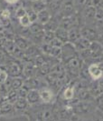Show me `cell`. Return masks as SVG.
<instances>
[{"label":"cell","mask_w":103,"mask_h":121,"mask_svg":"<svg viewBox=\"0 0 103 121\" xmlns=\"http://www.w3.org/2000/svg\"><path fill=\"white\" fill-rule=\"evenodd\" d=\"M23 67L15 62H10L6 66V72L8 77L11 78H19L23 76Z\"/></svg>","instance_id":"6da1fadb"},{"label":"cell","mask_w":103,"mask_h":121,"mask_svg":"<svg viewBox=\"0 0 103 121\" xmlns=\"http://www.w3.org/2000/svg\"><path fill=\"white\" fill-rule=\"evenodd\" d=\"M89 74L93 79H99L102 77L103 68L100 64H92L88 68Z\"/></svg>","instance_id":"7a4b0ae2"},{"label":"cell","mask_w":103,"mask_h":121,"mask_svg":"<svg viewBox=\"0 0 103 121\" xmlns=\"http://www.w3.org/2000/svg\"><path fill=\"white\" fill-rule=\"evenodd\" d=\"M26 100L31 106H34V105L39 103L41 101L39 90L38 89H31L28 91V94L26 96Z\"/></svg>","instance_id":"3957f363"},{"label":"cell","mask_w":103,"mask_h":121,"mask_svg":"<svg viewBox=\"0 0 103 121\" xmlns=\"http://www.w3.org/2000/svg\"><path fill=\"white\" fill-rule=\"evenodd\" d=\"M39 94H40V97H41V101L42 103L49 104L51 103L53 99V91L49 88H44L42 87L39 90Z\"/></svg>","instance_id":"277c9868"},{"label":"cell","mask_w":103,"mask_h":121,"mask_svg":"<svg viewBox=\"0 0 103 121\" xmlns=\"http://www.w3.org/2000/svg\"><path fill=\"white\" fill-rule=\"evenodd\" d=\"M14 41H15V46L19 48L20 49H22V50H26V49L28 48L29 47L32 46V43L27 39V38H25V37H23V36H15V39H14Z\"/></svg>","instance_id":"5b68a950"},{"label":"cell","mask_w":103,"mask_h":121,"mask_svg":"<svg viewBox=\"0 0 103 121\" xmlns=\"http://www.w3.org/2000/svg\"><path fill=\"white\" fill-rule=\"evenodd\" d=\"M15 112H24L25 110H27L29 108V103L27 102L26 98L23 97H18V99L13 104Z\"/></svg>","instance_id":"8992f818"},{"label":"cell","mask_w":103,"mask_h":121,"mask_svg":"<svg viewBox=\"0 0 103 121\" xmlns=\"http://www.w3.org/2000/svg\"><path fill=\"white\" fill-rule=\"evenodd\" d=\"M55 37L58 38L61 42H67L69 40V34L67 33V31L63 28H57L55 30Z\"/></svg>","instance_id":"52a82bcc"},{"label":"cell","mask_w":103,"mask_h":121,"mask_svg":"<svg viewBox=\"0 0 103 121\" xmlns=\"http://www.w3.org/2000/svg\"><path fill=\"white\" fill-rule=\"evenodd\" d=\"M14 112L15 113L14 106H13V104L9 103V102H6L0 107V115H9Z\"/></svg>","instance_id":"ba28073f"},{"label":"cell","mask_w":103,"mask_h":121,"mask_svg":"<svg viewBox=\"0 0 103 121\" xmlns=\"http://www.w3.org/2000/svg\"><path fill=\"white\" fill-rule=\"evenodd\" d=\"M37 20L40 24L45 25L50 21V14L46 10H42L37 14Z\"/></svg>","instance_id":"9c48e42d"},{"label":"cell","mask_w":103,"mask_h":121,"mask_svg":"<svg viewBox=\"0 0 103 121\" xmlns=\"http://www.w3.org/2000/svg\"><path fill=\"white\" fill-rule=\"evenodd\" d=\"M24 86V80L21 78H11V90H18Z\"/></svg>","instance_id":"30bf717a"},{"label":"cell","mask_w":103,"mask_h":121,"mask_svg":"<svg viewBox=\"0 0 103 121\" xmlns=\"http://www.w3.org/2000/svg\"><path fill=\"white\" fill-rule=\"evenodd\" d=\"M18 93H17V90H10L7 95H6V98H7V101L9 103L14 104L17 99H18Z\"/></svg>","instance_id":"8fae6325"},{"label":"cell","mask_w":103,"mask_h":121,"mask_svg":"<svg viewBox=\"0 0 103 121\" xmlns=\"http://www.w3.org/2000/svg\"><path fill=\"white\" fill-rule=\"evenodd\" d=\"M43 35H44V33H43L42 31L38 32V33H35V34H32L31 39H32V41H34L35 44L42 43V42H43Z\"/></svg>","instance_id":"7c38bea8"},{"label":"cell","mask_w":103,"mask_h":121,"mask_svg":"<svg viewBox=\"0 0 103 121\" xmlns=\"http://www.w3.org/2000/svg\"><path fill=\"white\" fill-rule=\"evenodd\" d=\"M55 37V35L53 32L52 31H46L43 35V42L44 44H50L53 40V38Z\"/></svg>","instance_id":"4fadbf2b"},{"label":"cell","mask_w":103,"mask_h":121,"mask_svg":"<svg viewBox=\"0 0 103 121\" xmlns=\"http://www.w3.org/2000/svg\"><path fill=\"white\" fill-rule=\"evenodd\" d=\"M12 55L15 58H17V59H23L24 56H25V54H24V50L20 49L19 48H17L16 46H15V48L14 52L12 53Z\"/></svg>","instance_id":"5bb4252c"},{"label":"cell","mask_w":103,"mask_h":121,"mask_svg":"<svg viewBox=\"0 0 103 121\" xmlns=\"http://www.w3.org/2000/svg\"><path fill=\"white\" fill-rule=\"evenodd\" d=\"M73 96H74V91H73L72 87H71V86L67 87L66 89L64 90V92H63V97L67 100L72 99Z\"/></svg>","instance_id":"9a60e30c"},{"label":"cell","mask_w":103,"mask_h":121,"mask_svg":"<svg viewBox=\"0 0 103 121\" xmlns=\"http://www.w3.org/2000/svg\"><path fill=\"white\" fill-rule=\"evenodd\" d=\"M20 24H21V26H22L23 27H29V26H30L31 21L27 15H25L23 17L20 18Z\"/></svg>","instance_id":"2e32d148"},{"label":"cell","mask_w":103,"mask_h":121,"mask_svg":"<svg viewBox=\"0 0 103 121\" xmlns=\"http://www.w3.org/2000/svg\"><path fill=\"white\" fill-rule=\"evenodd\" d=\"M30 28V31L32 32V34H35V33H38V32H41L42 30V28L41 27V26L37 23H33V24L30 25L29 26Z\"/></svg>","instance_id":"e0dca14e"},{"label":"cell","mask_w":103,"mask_h":121,"mask_svg":"<svg viewBox=\"0 0 103 121\" xmlns=\"http://www.w3.org/2000/svg\"><path fill=\"white\" fill-rule=\"evenodd\" d=\"M28 91L29 89L27 87H25L24 86H23L21 88H19L17 90V93H18V97H23V98H26V96L28 94Z\"/></svg>","instance_id":"ac0fdd59"},{"label":"cell","mask_w":103,"mask_h":121,"mask_svg":"<svg viewBox=\"0 0 103 121\" xmlns=\"http://www.w3.org/2000/svg\"><path fill=\"white\" fill-rule=\"evenodd\" d=\"M50 45H51L53 48H61V46L62 45V42H61L58 38L54 37V38H53V40L50 43Z\"/></svg>","instance_id":"d6986e66"},{"label":"cell","mask_w":103,"mask_h":121,"mask_svg":"<svg viewBox=\"0 0 103 121\" xmlns=\"http://www.w3.org/2000/svg\"><path fill=\"white\" fill-rule=\"evenodd\" d=\"M25 15H26V12H25V10L23 9V8H19L18 10H17V12H16V17L19 18L23 17Z\"/></svg>","instance_id":"ffe728a7"},{"label":"cell","mask_w":103,"mask_h":121,"mask_svg":"<svg viewBox=\"0 0 103 121\" xmlns=\"http://www.w3.org/2000/svg\"><path fill=\"white\" fill-rule=\"evenodd\" d=\"M6 63V56L2 52H0V66Z\"/></svg>","instance_id":"44dd1931"},{"label":"cell","mask_w":103,"mask_h":121,"mask_svg":"<svg viewBox=\"0 0 103 121\" xmlns=\"http://www.w3.org/2000/svg\"><path fill=\"white\" fill-rule=\"evenodd\" d=\"M99 91L103 93V78L101 77V79L99 80Z\"/></svg>","instance_id":"7402d4cb"},{"label":"cell","mask_w":103,"mask_h":121,"mask_svg":"<svg viewBox=\"0 0 103 121\" xmlns=\"http://www.w3.org/2000/svg\"><path fill=\"white\" fill-rule=\"evenodd\" d=\"M17 0H6V2H8V3H10V4H14V3H15Z\"/></svg>","instance_id":"603a6c76"},{"label":"cell","mask_w":103,"mask_h":121,"mask_svg":"<svg viewBox=\"0 0 103 121\" xmlns=\"http://www.w3.org/2000/svg\"><path fill=\"white\" fill-rule=\"evenodd\" d=\"M0 116H1V115H0Z\"/></svg>","instance_id":"cb8c5ba5"}]
</instances>
